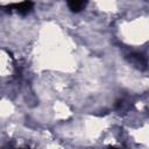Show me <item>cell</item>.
<instances>
[{"label":"cell","mask_w":149,"mask_h":149,"mask_svg":"<svg viewBox=\"0 0 149 149\" xmlns=\"http://www.w3.org/2000/svg\"><path fill=\"white\" fill-rule=\"evenodd\" d=\"M33 7H34V3H33L30 0H23V1L19 2V3H12V5L5 6V8H6L7 10H13V9H15L17 13L23 14V15L27 14V13H29V12L33 9Z\"/></svg>","instance_id":"cell-1"},{"label":"cell","mask_w":149,"mask_h":149,"mask_svg":"<svg viewBox=\"0 0 149 149\" xmlns=\"http://www.w3.org/2000/svg\"><path fill=\"white\" fill-rule=\"evenodd\" d=\"M66 1L69 5V8L76 13L80 12L86 6V2H87V0H66Z\"/></svg>","instance_id":"cell-3"},{"label":"cell","mask_w":149,"mask_h":149,"mask_svg":"<svg viewBox=\"0 0 149 149\" xmlns=\"http://www.w3.org/2000/svg\"><path fill=\"white\" fill-rule=\"evenodd\" d=\"M128 59L137 69H141V70L147 69V59H146V57L143 55H141V54H132V55L128 56Z\"/></svg>","instance_id":"cell-2"}]
</instances>
